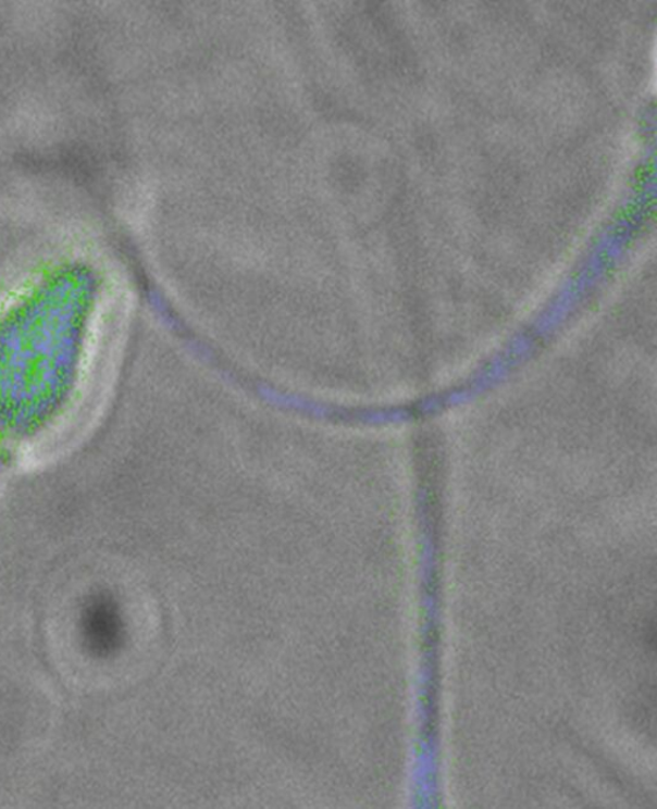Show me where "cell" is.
<instances>
[{
    "label": "cell",
    "instance_id": "1",
    "mask_svg": "<svg viewBox=\"0 0 657 809\" xmlns=\"http://www.w3.org/2000/svg\"><path fill=\"white\" fill-rule=\"evenodd\" d=\"M82 630L85 643L98 655H109L123 640V620L113 600L98 596L85 607Z\"/></svg>",
    "mask_w": 657,
    "mask_h": 809
}]
</instances>
